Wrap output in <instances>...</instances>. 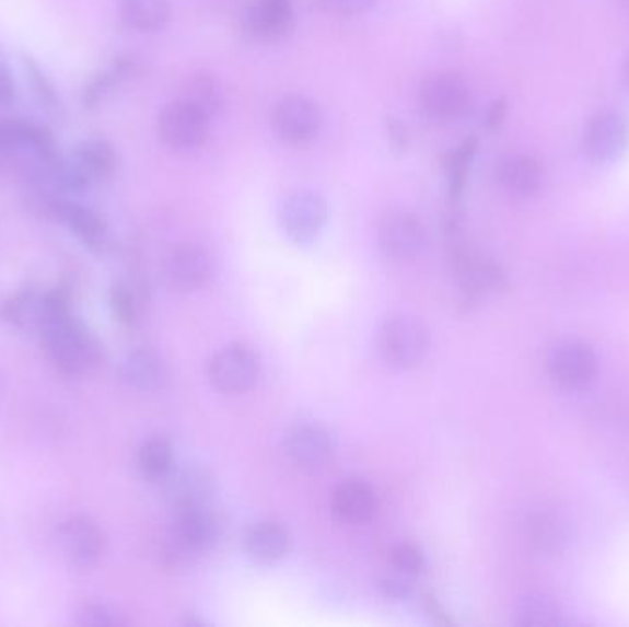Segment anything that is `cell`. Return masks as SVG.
Returning <instances> with one entry per match:
<instances>
[{"mask_svg":"<svg viewBox=\"0 0 629 627\" xmlns=\"http://www.w3.org/2000/svg\"><path fill=\"white\" fill-rule=\"evenodd\" d=\"M43 332L48 356L63 374L78 375L94 369L102 357L98 339L70 313L61 293L45 297Z\"/></svg>","mask_w":629,"mask_h":627,"instance_id":"6da1fadb","label":"cell"},{"mask_svg":"<svg viewBox=\"0 0 629 627\" xmlns=\"http://www.w3.org/2000/svg\"><path fill=\"white\" fill-rule=\"evenodd\" d=\"M377 350L394 369H415L428 356V328L416 317L394 315L380 326Z\"/></svg>","mask_w":629,"mask_h":627,"instance_id":"7a4b0ae2","label":"cell"},{"mask_svg":"<svg viewBox=\"0 0 629 627\" xmlns=\"http://www.w3.org/2000/svg\"><path fill=\"white\" fill-rule=\"evenodd\" d=\"M420 105L429 120L451 124L468 115L471 91L468 81L455 70H439L420 85Z\"/></svg>","mask_w":629,"mask_h":627,"instance_id":"3957f363","label":"cell"},{"mask_svg":"<svg viewBox=\"0 0 629 627\" xmlns=\"http://www.w3.org/2000/svg\"><path fill=\"white\" fill-rule=\"evenodd\" d=\"M208 378L216 391L240 396L251 391L260 378V361L245 345H226L208 363Z\"/></svg>","mask_w":629,"mask_h":627,"instance_id":"277c9868","label":"cell"},{"mask_svg":"<svg viewBox=\"0 0 629 627\" xmlns=\"http://www.w3.org/2000/svg\"><path fill=\"white\" fill-rule=\"evenodd\" d=\"M210 120V116L194 107L190 102L175 100L159 116V137L162 144L172 150H197L207 142Z\"/></svg>","mask_w":629,"mask_h":627,"instance_id":"5b68a950","label":"cell"},{"mask_svg":"<svg viewBox=\"0 0 629 627\" xmlns=\"http://www.w3.org/2000/svg\"><path fill=\"white\" fill-rule=\"evenodd\" d=\"M547 372L556 386L580 391L591 385L598 374L595 350L580 340H563L552 346L547 356Z\"/></svg>","mask_w":629,"mask_h":627,"instance_id":"8992f818","label":"cell"},{"mask_svg":"<svg viewBox=\"0 0 629 627\" xmlns=\"http://www.w3.org/2000/svg\"><path fill=\"white\" fill-rule=\"evenodd\" d=\"M271 124L283 144L301 148L317 139L323 115L313 100L293 94L275 105Z\"/></svg>","mask_w":629,"mask_h":627,"instance_id":"52a82bcc","label":"cell"},{"mask_svg":"<svg viewBox=\"0 0 629 627\" xmlns=\"http://www.w3.org/2000/svg\"><path fill=\"white\" fill-rule=\"evenodd\" d=\"M221 537V519L207 504L175 510L172 547L183 556H197L214 548Z\"/></svg>","mask_w":629,"mask_h":627,"instance_id":"ba28073f","label":"cell"},{"mask_svg":"<svg viewBox=\"0 0 629 627\" xmlns=\"http://www.w3.org/2000/svg\"><path fill=\"white\" fill-rule=\"evenodd\" d=\"M328 221V205L317 191L291 194L280 208V225L289 240L306 245L321 236Z\"/></svg>","mask_w":629,"mask_h":627,"instance_id":"9c48e42d","label":"cell"},{"mask_svg":"<svg viewBox=\"0 0 629 627\" xmlns=\"http://www.w3.org/2000/svg\"><path fill=\"white\" fill-rule=\"evenodd\" d=\"M377 242L383 253L391 258L407 262L423 253L428 245V231L422 219L409 210H393L385 213L377 229Z\"/></svg>","mask_w":629,"mask_h":627,"instance_id":"30bf717a","label":"cell"},{"mask_svg":"<svg viewBox=\"0 0 629 627\" xmlns=\"http://www.w3.org/2000/svg\"><path fill=\"white\" fill-rule=\"evenodd\" d=\"M583 151L598 164L617 161L629 144V121L618 111L596 113L583 131Z\"/></svg>","mask_w":629,"mask_h":627,"instance_id":"8fae6325","label":"cell"},{"mask_svg":"<svg viewBox=\"0 0 629 627\" xmlns=\"http://www.w3.org/2000/svg\"><path fill=\"white\" fill-rule=\"evenodd\" d=\"M72 190H83L96 181H104L115 173L118 155L115 146L104 139L83 140L63 161Z\"/></svg>","mask_w":629,"mask_h":627,"instance_id":"7c38bea8","label":"cell"},{"mask_svg":"<svg viewBox=\"0 0 629 627\" xmlns=\"http://www.w3.org/2000/svg\"><path fill=\"white\" fill-rule=\"evenodd\" d=\"M212 272V256L197 243H180L164 259L166 283L179 293H191L207 286Z\"/></svg>","mask_w":629,"mask_h":627,"instance_id":"4fadbf2b","label":"cell"},{"mask_svg":"<svg viewBox=\"0 0 629 627\" xmlns=\"http://www.w3.org/2000/svg\"><path fill=\"white\" fill-rule=\"evenodd\" d=\"M455 271L458 291L468 304H477L506 286V278L499 265L466 248H456Z\"/></svg>","mask_w":629,"mask_h":627,"instance_id":"5bb4252c","label":"cell"},{"mask_svg":"<svg viewBox=\"0 0 629 627\" xmlns=\"http://www.w3.org/2000/svg\"><path fill=\"white\" fill-rule=\"evenodd\" d=\"M283 450L289 461L302 469H321L335 453L334 438L324 427L301 423L291 427L283 438Z\"/></svg>","mask_w":629,"mask_h":627,"instance_id":"9a60e30c","label":"cell"},{"mask_svg":"<svg viewBox=\"0 0 629 627\" xmlns=\"http://www.w3.org/2000/svg\"><path fill=\"white\" fill-rule=\"evenodd\" d=\"M293 0H253L243 26L253 39L282 40L295 28Z\"/></svg>","mask_w":629,"mask_h":627,"instance_id":"2e32d148","label":"cell"},{"mask_svg":"<svg viewBox=\"0 0 629 627\" xmlns=\"http://www.w3.org/2000/svg\"><path fill=\"white\" fill-rule=\"evenodd\" d=\"M58 543L69 564L80 569L98 564L104 553V535L93 521L85 518L65 521L59 526Z\"/></svg>","mask_w":629,"mask_h":627,"instance_id":"e0dca14e","label":"cell"},{"mask_svg":"<svg viewBox=\"0 0 629 627\" xmlns=\"http://www.w3.org/2000/svg\"><path fill=\"white\" fill-rule=\"evenodd\" d=\"M30 150L43 162L59 159L58 144L53 131L24 118L0 121V153L2 151Z\"/></svg>","mask_w":629,"mask_h":627,"instance_id":"ac0fdd59","label":"cell"},{"mask_svg":"<svg viewBox=\"0 0 629 627\" xmlns=\"http://www.w3.org/2000/svg\"><path fill=\"white\" fill-rule=\"evenodd\" d=\"M50 210L88 247L94 248V251H104L107 247L109 229H107L105 219L93 208L83 207L78 202L65 201V199H54L50 202Z\"/></svg>","mask_w":629,"mask_h":627,"instance_id":"d6986e66","label":"cell"},{"mask_svg":"<svg viewBox=\"0 0 629 627\" xmlns=\"http://www.w3.org/2000/svg\"><path fill=\"white\" fill-rule=\"evenodd\" d=\"M331 510L342 523H369L377 513V496L372 486L361 480L342 483L331 496Z\"/></svg>","mask_w":629,"mask_h":627,"instance_id":"ffe728a7","label":"cell"},{"mask_svg":"<svg viewBox=\"0 0 629 627\" xmlns=\"http://www.w3.org/2000/svg\"><path fill=\"white\" fill-rule=\"evenodd\" d=\"M167 496L179 508L202 507L214 494V477L205 467L190 466L172 475L167 473Z\"/></svg>","mask_w":629,"mask_h":627,"instance_id":"44dd1931","label":"cell"},{"mask_svg":"<svg viewBox=\"0 0 629 627\" xmlns=\"http://www.w3.org/2000/svg\"><path fill=\"white\" fill-rule=\"evenodd\" d=\"M543 172L541 162L534 155H512L504 159L499 167V183L502 188L514 197H532L541 190Z\"/></svg>","mask_w":629,"mask_h":627,"instance_id":"7402d4cb","label":"cell"},{"mask_svg":"<svg viewBox=\"0 0 629 627\" xmlns=\"http://www.w3.org/2000/svg\"><path fill=\"white\" fill-rule=\"evenodd\" d=\"M291 537L286 526L275 521L253 524L245 534V550L260 564H275L288 554Z\"/></svg>","mask_w":629,"mask_h":627,"instance_id":"603a6c76","label":"cell"},{"mask_svg":"<svg viewBox=\"0 0 629 627\" xmlns=\"http://www.w3.org/2000/svg\"><path fill=\"white\" fill-rule=\"evenodd\" d=\"M135 70H137V61L131 56H118L113 59L109 67L100 70L98 74L93 76V80L83 86V93H81L83 107L94 109L96 105L102 104L116 86L121 85L135 74Z\"/></svg>","mask_w":629,"mask_h":627,"instance_id":"cb8c5ba5","label":"cell"},{"mask_svg":"<svg viewBox=\"0 0 629 627\" xmlns=\"http://www.w3.org/2000/svg\"><path fill=\"white\" fill-rule=\"evenodd\" d=\"M121 378L137 391H156L166 380V369L155 351L137 350L121 364Z\"/></svg>","mask_w":629,"mask_h":627,"instance_id":"d4e9b609","label":"cell"},{"mask_svg":"<svg viewBox=\"0 0 629 627\" xmlns=\"http://www.w3.org/2000/svg\"><path fill=\"white\" fill-rule=\"evenodd\" d=\"M120 18L129 28L159 32L172 19L170 0H120Z\"/></svg>","mask_w":629,"mask_h":627,"instance_id":"484cf974","label":"cell"},{"mask_svg":"<svg viewBox=\"0 0 629 627\" xmlns=\"http://www.w3.org/2000/svg\"><path fill=\"white\" fill-rule=\"evenodd\" d=\"M180 98L190 102L194 107L202 111L210 118H214L225 105V91H223L221 81L212 72L199 70L185 81Z\"/></svg>","mask_w":629,"mask_h":627,"instance_id":"4316f807","label":"cell"},{"mask_svg":"<svg viewBox=\"0 0 629 627\" xmlns=\"http://www.w3.org/2000/svg\"><path fill=\"white\" fill-rule=\"evenodd\" d=\"M515 622L525 627L561 626L563 609L549 594L526 593L515 605Z\"/></svg>","mask_w":629,"mask_h":627,"instance_id":"83f0119b","label":"cell"},{"mask_svg":"<svg viewBox=\"0 0 629 627\" xmlns=\"http://www.w3.org/2000/svg\"><path fill=\"white\" fill-rule=\"evenodd\" d=\"M567 524L555 513H536L526 523V537L539 554L560 553L567 543Z\"/></svg>","mask_w":629,"mask_h":627,"instance_id":"f1b7e54d","label":"cell"},{"mask_svg":"<svg viewBox=\"0 0 629 627\" xmlns=\"http://www.w3.org/2000/svg\"><path fill=\"white\" fill-rule=\"evenodd\" d=\"M477 150H479V140L475 139V137H468L450 155V161H447L450 185H447V188H450V199L453 205L463 199Z\"/></svg>","mask_w":629,"mask_h":627,"instance_id":"f546056e","label":"cell"},{"mask_svg":"<svg viewBox=\"0 0 629 627\" xmlns=\"http://www.w3.org/2000/svg\"><path fill=\"white\" fill-rule=\"evenodd\" d=\"M140 472L145 477L159 480L166 478L174 467V445L167 438L153 437L142 443L139 451Z\"/></svg>","mask_w":629,"mask_h":627,"instance_id":"4dcf8cb0","label":"cell"},{"mask_svg":"<svg viewBox=\"0 0 629 627\" xmlns=\"http://www.w3.org/2000/svg\"><path fill=\"white\" fill-rule=\"evenodd\" d=\"M23 67L26 72V80L32 86L35 100L39 102L43 109H47L50 115H61V100H59L58 91L54 86L53 81L48 80L45 70L40 69L39 63L35 61L30 54H23Z\"/></svg>","mask_w":629,"mask_h":627,"instance_id":"1f68e13d","label":"cell"},{"mask_svg":"<svg viewBox=\"0 0 629 627\" xmlns=\"http://www.w3.org/2000/svg\"><path fill=\"white\" fill-rule=\"evenodd\" d=\"M391 564H393V569L416 578L426 567V556H423L422 548L415 543L401 542L393 548Z\"/></svg>","mask_w":629,"mask_h":627,"instance_id":"d6a6232c","label":"cell"},{"mask_svg":"<svg viewBox=\"0 0 629 627\" xmlns=\"http://www.w3.org/2000/svg\"><path fill=\"white\" fill-rule=\"evenodd\" d=\"M380 593L391 602H404V600L409 599L410 594L415 593V576L393 569V572L382 576Z\"/></svg>","mask_w":629,"mask_h":627,"instance_id":"836d02e7","label":"cell"},{"mask_svg":"<svg viewBox=\"0 0 629 627\" xmlns=\"http://www.w3.org/2000/svg\"><path fill=\"white\" fill-rule=\"evenodd\" d=\"M80 624L94 627L126 626L128 620L109 605L89 604L80 611Z\"/></svg>","mask_w":629,"mask_h":627,"instance_id":"e575fe53","label":"cell"},{"mask_svg":"<svg viewBox=\"0 0 629 627\" xmlns=\"http://www.w3.org/2000/svg\"><path fill=\"white\" fill-rule=\"evenodd\" d=\"M110 304H113V311H115L118 321L124 324H133L137 321V300H135V294L128 286L124 283H118L113 289V294H110Z\"/></svg>","mask_w":629,"mask_h":627,"instance_id":"d590c367","label":"cell"},{"mask_svg":"<svg viewBox=\"0 0 629 627\" xmlns=\"http://www.w3.org/2000/svg\"><path fill=\"white\" fill-rule=\"evenodd\" d=\"M324 12L334 13L339 18L363 15L375 7V0H318Z\"/></svg>","mask_w":629,"mask_h":627,"instance_id":"8d00e7d4","label":"cell"},{"mask_svg":"<svg viewBox=\"0 0 629 627\" xmlns=\"http://www.w3.org/2000/svg\"><path fill=\"white\" fill-rule=\"evenodd\" d=\"M385 126H387V139L391 148H393L394 151H398V153L407 151L410 144V135L404 121L396 118V116H387Z\"/></svg>","mask_w":629,"mask_h":627,"instance_id":"74e56055","label":"cell"},{"mask_svg":"<svg viewBox=\"0 0 629 627\" xmlns=\"http://www.w3.org/2000/svg\"><path fill=\"white\" fill-rule=\"evenodd\" d=\"M15 100V83L7 61L0 58V105H10Z\"/></svg>","mask_w":629,"mask_h":627,"instance_id":"f35d334b","label":"cell"},{"mask_svg":"<svg viewBox=\"0 0 629 627\" xmlns=\"http://www.w3.org/2000/svg\"><path fill=\"white\" fill-rule=\"evenodd\" d=\"M506 118V100H496L486 113L485 126L488 131H496Z\"/></svg>","mask_w":629,"mask_h":627,"instance_id":"ab89813d","label":"cell"},{"mask_svg":"<svg viewBox=\"0 0 629 627\" xmlns=\"http://www.w3.org/2000/svg\"><path fill=\"white\" fill-rule=\"evenodd\" d=\"M622 78H624V83H626V86H628V89H629V53H628V56H626V59H624Z\"/></svg>","mask_w":629,"mask_h":627,"instance_id":"60d3db41","label":"cell"},{"mask_svg":"<svg viewBox=\"0 0 629 627\" xmlns=\"http://www.w3.org/2000/svg\"><path fill=\"white\" fill-rule=\"evenodd\" d=\"M620 4L629 12V0H620Z\"/></svg>","mask_w":629,"mask_h":627,"instance_id":"b9f144b4","label":"cell"}]
</instances>
